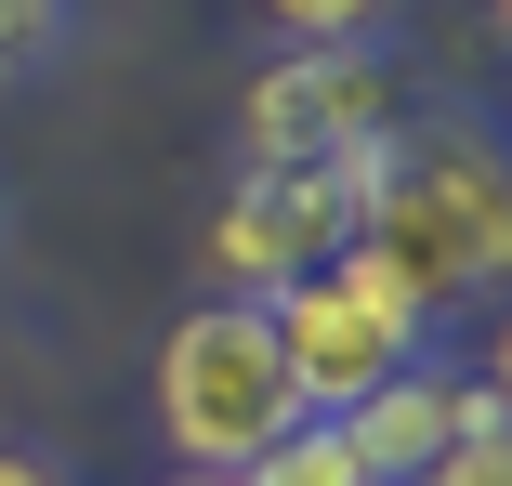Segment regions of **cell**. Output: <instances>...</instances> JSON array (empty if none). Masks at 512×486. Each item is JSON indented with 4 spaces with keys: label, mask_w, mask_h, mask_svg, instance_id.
Segmentation results:
<instances>
[{
    "label": "cell",
    "mask_w": 512,
    "mask_h": 486,
    "mask_svg": "<svg viewBox=\"0 0 512 486\" xmlns=\"http://www.w3.org/2000/svg\"><path fill=\"white\" fill-rule=\"evenodd\" d=\"M355 250H368L421 316H447V303H473V289H499V263H512L499 145H486V132H407V119H394L368 198H355Z\"/></svg>",
    "instance_id": "obj_1"
},
{
    "label": "cell",
    "mask_w": 512,
    "mask_h": 486,
    "mask_svg": "<svg viewBox=\"0 0 512 486\" xmlns=\"http://www.w3.org/2000/svg\"><path fill=\"white\" fill-rule=\"evenodd\" d=\"M289 421H302V395H289V355H276L263 303L211 289V303L158 342V434H171V460H184V473H237V460L276 447Z\"/></svg>",
    "instance_id": "obj_2"
},
{
    "label": "cell",
    "mask_w": 512,
    "mask_h": 486,
    "mask_svg": "<svg viewBox=\"0 0 512 486\" xmlns=\"http://www.w3.org/2000/svg\"><path fill=\"white\" fill-rule=\"evenodd\" d=\"M263 329H276V355H289V395L316 408V421H342L368 381H394L407 355L434 342V316L407 303V289L368 263V250H329L316 276H289V289H263Z\"/></svg>",
    "instance_id": "obj_3"
},
{
    "label": "cell",
    "mask_w": 512,
    "mask_h": 486,
    "mask_svg": "<svg viewBox=\"0 0 512 486\" xmlns=\"http://www.w3.org/2000/svg\"><path fill=\"white\" fill-rule=\"evenodd\" d=\"M381 145H394V132H381ZM381 145L302 158V171H250L237 198H224L211 224H197V263H211V289H237V303H263V289L316 276L329 250H355V198H368Z\"/></svg>",
    "instance_id": "obj_4"
},
{
    "label": "cell",
    "mask_w": 512,
    "mask_h": 486,
    "mask_svg": "<svg viewBox=\"0 0 512 486\" xmlns=\"http://www.w3.org/2000/svg\"><path fill=\"white\" fill-rule=\"evenodd\" d=\"M394 132V66L381 40H289L250 79V171H302V158H342Z\"/></svg>",
    "instance_id": "obj_5"
},
{
    "label": "cell",
    "mask_w": 512,
    "mask_h": 486,
    "mask_svg": "<svg viewBox=\"0 0 512 486\" xmlns=\"http://www.w3.org/2000/svg\"><path fill=\"white\" fill-rule=\"evenodd\" d=\"M499 395L486 368H434V355H407L394 381H368V395L342 408V434H355V460H368V486H421L434 460H447V434L473 421Z\"/></svg>",
    "instance_id": "obj_6"
},
{
    "label": "cell",
    "mask_w": 512,
    "mask_h": 486,
    "mask_svg": "<svg viewBox=\"0 0 512 486\" xmlns=\"http://www.w3.org/2000/svg\"><path fill=\"white\" fill-rule=\"evenodd\" d=\"M237 486H368V460H355V434H342V421L302 408L276 447H250V460H237Z\"/></svg>",
    "instance_id": "obj_7"
},
{
    "label": "cell",
    "mask_w": 512,
    "mask_h": 486,
    "mask_svg": "<svg viewBox=\"0 0 512 486\" xmlns=\"http://www.w3.org/2000/svg\"><path fill=\"white\" fill-rule=\"evenodd\" d=\"M421 486H512V408L486 395V408H473V421L447 434V460H434Z\"/></svg>",
    "instance_id": "obj_8"
},
{
    "label": "cell",
    "mask_w": 512,
    "mask_h": 486,
    "mask_svg": "<svg viewBox=\"0 0 512 486\" xmlns=\"http://www.w3.org/2000/svg\"><path fill=\"white\" fill-rule=\"evenodd\" d=\"M250 14H263L276 40H381L394 0H250Z\"/></svg>",
    "instance_id": "obj_9"
},
{
    "label": "cell",
    "mask_w": 512,
    "mask_h": 486,
    "mask_svg": "<svg viewBox=\"0 0 512 486\" xmlns=\"http://www.w3.org/2000/svg\"><path fill=\"white\" fill-rule=\"evenodd\" d=\"M66 53V0H0V79H40Z\"/></svg>",
    "instance_id": "obj_10"
},
{
    "label": "cell",
    "mask_w": 512,
    "mask_h": 486,
    "mask_svg": "<svg viewBox=\"0 0 512 486\" xmlns=\"http://www.w3.org/2000/svg\"><path fill=\"white\" fill-rule=\"evenodd\" d=\"M0 486H66V460H40V447H0Z\"/></svg>",
    "instance_id": "obj_11"
},
{
    "label": "cell",
    "mask_w": 512,
    "mask_h": 486,
    "mask_svg": "<svg viewBox=\"0 0 512 486\" xmlns=\"http://www.w3.org/2000/svg\"><path fill=\"white\" fill-rule=\"evenodd\" d=\"M171 486H237V473H171Z\"/></svg>",
    "instance_id": "obj_12"
}]
</instances>
